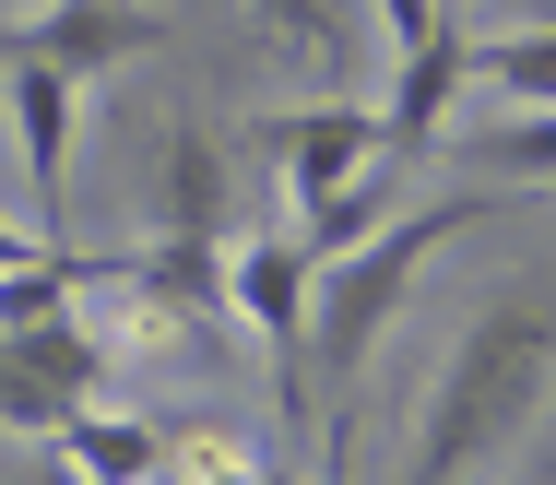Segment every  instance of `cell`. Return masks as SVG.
Instances as JSON below:
<instances>
[{
	"label": "cell",
	"mask_w": 556,
	"mask_h": 485,
	"mask_svg": "<svg viewBox=\"0 0 556 485\" xmlns=\"http://www.w3.org/2000/svg\"><path fill=\"white\" fill-rule=\"evenodd\" d=\"M462 95H473V36H462V12H439L427 36H403V48H391V107H379V142H391V166L439 154Z\"/></svg>",
	"instance_id": "5b68a950"
},
{
	"label": "cell",
	"mask_w": 556,
	"mask_h": 485,
	"mask_svg": "<svg viewBox=\"0 0 556 485\" xmlns=\"http://www.w3.org/2000/svg\"><path fill=\"white\" fill-rule=\"evenodd\" d=\"M154 226L178 238H225V142L202 119L166 130V166H154Z\"/></svg>",
	"instance_id": "9c48e42d"
},
{
	"label": "cell",
	"mask_w": 556,
	"mask_h": 485,
	"mask_svg": "<svg viewBox=\"0 0 556 485\" xmlns=\"http://www.w3.org/2000/svg\"><path fill=\"white\" fill-rule=\"evenodd\" d=\"M36 248H60V238H36V226H12V214H0V272H12V260H36Z\"/></svg>",
	"instance_id": "5bb4252c"
},
{
	"label": "cell",
	"mask_w": 556,
	"mask_h": 485,
	"mask_svg": "<svg viewBox=\"0 0 556 485\" xmlns=\"http://www.w3.org/2000/svg\"><path fill=\"white\" fill-rule=\"evenodd\" d=\"M545 403H556V296L509 284V296H485V308L462 320L439 391H427V414H415L403 485H485L521 438H533Z\"/></svg>",
	"instance_id": "6da1fadb"
},
{
	"label": "cell",
	"mask_w": 556,
	"mask_h": 485,
	"mask_svg": "<svg viewBox=\"0 0 556 485\" xmlns=\"http://www.w3.org/2000/svg\"><path fill=\"white\" fill-rule=\"evenodd\" d=\"M48 450L84 485H166V426H142V414H96V403H84Z\"/></svg>",
	"instance_id": "30bf717a"
},
{
	"label": "cell",
	"mask_w": 556,
	"mask_h": 485,
	"mask_svg": "<svg viewBox=\"0 0 556 485\" xmlns=\"http://www.w3.org/2000/svg\"><path fill=\"white\" fill-rule=\"evenodd\" d=\"M473 214H497V190L415 202V214H391L379 238H355L343 260H320V272H308V391L332 403V462L355 450V379H367V356L391 344V320H403L415 272H427V260H439Z\"/></svg>",
	"instance_id": "7a4b0ae2"
},
{
	"label": "cell",
	"mask_w": 556,
	"mask_h": 485,
	"mask_svg": "<svg viewBox=\"0 0 556 485\" xmlns=\"http://www.w3.org/2000/svg\"><path fill=\"white\" fill-rule=\"evenodd\" d=\"M308 272H320V260L296 248V226H273V238H237V260H225V308L261 332L285 414H308Z\"/></svg>",
	"instance_id": "3957f363"
},
{
	"label": "cell",
	"mask_w": 556,
	"mask_h": 485,
	"mask_svg": "<svg viewBox=\"0 0 556 485\" xmlns=\"http://www.w3.org/2000/svg\"><path fill=\"white\" fill-rule=\"evenodd\" d=\"M473 95H497V107H556V12L473 48Z\"/></svg>",
	"instance_id": "7c38bea8"
},
{
	"label": "cell",
	"mask_w": 556,
	"mask_h": 485,
	"mask_svg": "<svg viewBox=\"0 0 556 485\" xmlns=\"http://www.w3.org/2000/svg\"><path fill=\"white\" fill-rule=\"evenodd\" d=\"M273 142V178H285V202L308 214V202H332L355 166H379L391 142H379V107H355V95H320V107H285V119H261Z\"/></svg>",
	"instance_id": "8992f818"
},
{
	"label": "cell",
	"mask_w": 556,
	"mask_h": 485,
	"mask_svg": "<svg viewBox=\"0 0 556 485\" xmlns=\"http://www.w3.org/2000/svg\"><path fill=\"white\" fill-rule=\"evenodd\" d=\"M24 12H36V0H0V24H24Z\"/></svg>",
	"instance_id": "2e32d148"
},
{
	"label": "cell",
	"mask_w": 556,
	"mask_h": 485,
	"mask_svg": "<svg viewBox=\"0 0 556 485\" xmlns=\"http://www.w3.org/2000/svg\"><path fill=\"white\" fill-rule=\"evenodd\" d=\"M72 414H84L72 391H48L36 367H24V356H12V344H0V426H12V438H60Z\"/></svg>",
	"instance_id": "4fadbf2b"
},
{
	"label": "cell",
	"mask_w": 556,
	"mask_h": 485,
	"mask_svg": "<svg viewBox=\"0 0 556 485\" xmlns=\"http://www.w3.org/2000/svg\"><path fill=\"white\" fill-rule=\"evenodd\" d=\"M0 344L36 367L48 391H72V403H96V391H108V367H118V344L96 332V320H84V296H72V308H48V320H12Z\"/></svg>",
	"instance_id": "ba28073f"
},
{
	"label": "cell",
	"mask_w": 556,
	"mask_h": 485,
	"mask_svg": "<svg viewBox=\"0 0 556 485\" xmlns=\"http://www.w3.org/2000/svg\"><path fill=\"white\" fill-rule=\"evenodd\" d=\"M36 485H84V474H72V462H60V450H48V474H36Z\"/></svg>",
	"instance_id": "9a60e30c"
},
{
	"label": "cell",
	"mask_w": 556,
	"mask_h": 485,
	"mask_svg": "<svg viewBox=\"0 0 556 485\" xmlns=\"http://www.w3.org/2000/svg\"><path fill=\"white\" fill-rule=\"evenodd\" d=\"M36 60H60L72 84H96V72H118V60H142V48H166V24L142 12V0H36L24 24H12Z\"/></svg>",
	"instance_id": "52a82bcc"
},
{
	"label": "cell",
	"mask_w": 556,
	"mask_h": 485,
	"mask_svg": "<svg viewBox=\"0 0 556 485\" xmlns=\"http://www.w3.org/2000/svg\"><path fill=\"white\" fill-rule=\"evenodd\" d=\"M0 119L24 142V178H36V238H60L72 214V119H84V84L60 60H36L24 36H0Z\"/></svg>",
	"instance_id": "277c9868"
},
{
	"label": "cell",
	"mask_w": 556,
	"mask_h": 485,
	"mask_svg": "<svg viewBox=\"0 0 556 485\" xmlns=\"http://www.w3.org/2000/svg\"><path fill=\"white\" fill-rule=\"evenodd\" d=\"M391 190H403V166H391V154H379V166H355L332 202H308V214H296V248H308V260H343L355 238H379V226H391Z\"/></svg>",
	"instance_id": "8fae6325"
}]
</instances>
